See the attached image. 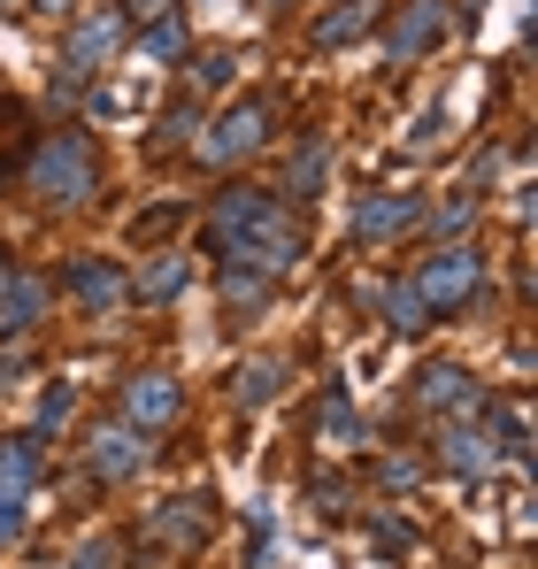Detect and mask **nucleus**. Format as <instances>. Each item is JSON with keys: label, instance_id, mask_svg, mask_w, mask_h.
Masks as SVG:
<instances>
[{"label": "nucleus", "instance_id": "f257e3e1", "mask_svg": "<svg viewBox=\"0 0 538 569\" xmlns=\"http://www.w3.org/2000/svg\"><path fill=\"white\" fill-rule=\"evenodd\" d=\"M23 178H31V192H39V200H54V208H86L92 192H100L92 139H78V131H54V139H39Z\"/></svg>", "mask_w": 538, "mask_h": 569}, {"label": "nucleus", "instance_id": "f03ea898", "mask_svg": "<svg viewBox=\"0 0 538 569\" xmlns=\"http://www.w3.org/2000/svg\"><path fill=\"white\" fill-rule=\"evenodd\" d=\"M408 292L424 300V316H447V308H469L477 292H485V254L477 247H439L431 262H416L408 270Z\"/></svg>", "mask_w": 538, "mask_h": 569}, {"label": "nucleus", "instance_id": "7ed1b4c3", "mask_svg": "<svg viewBox=\"0 0 538 569\" xmlns=\"http://www.w3.org/2000/svg\"><path fill=\"white\" fill-rule=\"evenodd\" d=\"M300 254H308V239H300V223H292L285 208H277V216H262L255 231H239V239H231V270H255L262 284H277L292 262H300Z\"/></svg>", "mask_w": 538, "mask_h": 569}, {"label": "nucleus", "instance_id": "20e7f679", "mask_svg": "<svg viewBox=\"0 0 538 569\" xmlns=\"http://www.w3.org/2000/svg\"><path fill=\"white\" fill-rule=\"evenodd\" d=\"M269 147V100H239V108H223L216 123H208V139H200V162H239V154H255Z\"/></svg>", "mask_w": 538, "mask_h": 569}, {"label": "nucleus", "instance_id": "39448f33", "mask_svg": "<svg viewBox=\"0 0 538 569\" xmlns=\"http://www.w3.org/2000/svg\"><path fill=\"white\" fill-rule=\"evenodd\" d=\"M416 408H431V416H485V385L469 378L461 362H431L424 378H416Z\"/></svg>", "mask_w": 538, "mask_h": 569}, {"label": "nucleus", "instance_id": "423d86ee", "mask_svg": "<svg viewBox=\"0 0 538 569\" xmlns=\"http://www.w3.org/2000/svg\"><path fill=\"white\" fill-rule=\"evenodd\" d=\"M447 0H408L400 16H392V31H385V47L400 54V62H424V54H439L447 47Z\"/></svg>", "mask_w": 538, "mask_h": 569}, {"label": "nucleus", "instance_id": "0eeeda50", "mask_svg": "<svg viewBox=\"0 0 538 569\" xmlns=\"http://www.w3.org/2000/svg\"><path fill=\"white\" fill-rule=\"evenodd\" d=\"M86 462L92 477H139L147 462H155V447H147V431H131V423H92V439H86Z\"/></svg>", "mask_w": 538, "mask_h": 569}, {"label": "nucleus", "instance_id": "6e6552de", "mask_svg": "<svg viewBox=\"0 0 538 569\" xmlns=\"http://www.w3.org/2000/svg\"><path fill=\"white\" fill-rule=\"evenodd\" d=\"M185 416V385L162 378V370H147V378L123 385V423L131 431H162V423H178Z\"/></svg>", "mask_w": 538, "mask_h": 569}, {"label": "nucleus", "instance_id": "1a4fd4ad", "mask_svg": "<svg viewBox=\"0 0 538 569\" xmlns=\"http://www.w3.org/2000/svg\"><path fill=\"white\" fill-rule=\"evenodd\" d=\"M47 316V278L31 270H0V339H23Z\"/></svg>", "mask_w": 538, "mask_h": 569}, {"label": "nucleus", "instance_id": "9d476101", "mask_svg": "<svg viewBox=\"0 0 538 569\" xmlns=\"http://www.w3.org/2000/svg\"><path fill=\"white\" fill-rule=\"evenodd\" d=\"M123 8H92V16H78L70 23V70H92V62H108L116 47H123Z\"/></svg>", "mask_w": 538, "mask_h": 569}, {"label": "nucleus", "instance_id": "9b49d317", "mask_svg": "<svg viewBox=\"0 0 538 569\" xmlns=\"http://www.w3.org/2000/svg\"><path fill=\"white\" fill-rule=\"evenodd\" d=\"M262 216H277V192H262V186H231V192H216V208H208V231L231 247L239 231H255Z\"/></svg>", "mask_w": 538, "mask_h": 569}, {"label": "nucleus", "instance_id": "f8f14e48", "mask_svg": "<svg viewBox=\"0 0 538 569\" xmlns=\"http://www.w3.org/2000/svg\"><path fill=\"white\" fill-rule=\"evenodd\" d=\"M62 284H70V300H86V308H116V300L131 292L123 262H108V254H78V262L62 270Z\"/></svg>", "mask_w": 538, "mask_h": 569}, {"label": "nucleus", "instance_id": "ddd939ff", "mask_svg": "<svg viewBox=\"0 0 538 569\" xmlns=\"http://www.w3.org/2000/svg\"><path fill=\"white\" fill-rule=\"evenodd\" d=\"M439 462H447L454 477H485L500 462V439L477 431V423H447V431H439Z\"/></svg>", "mask_w": 538, "mask_h": 569}, {"label": "nucleus", "instance_id": "4468645a", "mask_svg": "<svg viewBox=\"0 0 538 569\" xmlns=\"http://www.w3.org/2000/svg\"><path fill=\"white\" fill-rule=\"evenodd\" d=\"M424 216V200L416 192H369L355 208V239H392V231H408Z\"/></svg>", "mask_w": 538, "mask_h": 569}, {"label": "nucleus", "instance_id": "2eb2a0df", "mask_svg": "<svg viewBox=\"0 0 538 569\" xmlns=\"http://www.w3.org/2000/svg\"><path fill=\"white\" fill-rule=\"evenodd\" d=\"M147 531H155V539H170V547H200V539H208V500H200V492L162 500V508L147 516Z\"/></svg>", "mask_w": 538, "mask_h": 569}, {"label": "nucleus", "instance_id": "dca6fc26", "mask_svg": "<svg viewBox=\"0 0 538 569\" xmlns=\"http://www.w3.org/2000/svg\"><path fill=\"white\" fill-rule=\"evenodd\" d=\"M31 485H39V431H16V439H0V492L23 500Z\"/></svg>", "mask_w": 538, "mask_h": 569}, {"label": "nucleus", "instance_id": "f3484780", "mask_svg": "<svg viewBox=\"0 0 538 569\" xmlns=\"http://www.w3.org/2000/svg\"><path fill=\"white\" fill-rule=\"evenodd\" d=\"M277 392H285V362H277V355H255V362L231 370V400H239V408H269Z\"/></svg>", "mask_w": 538, "mask_h": 569}, {"label": "nucleus", "instance_id": "a211bd4d", "mask_svg": "<svg viewBox=\"0 0 538 569\" xmlns=\"http://www.w3.org/2000/svg\"><path fill=\"white\" fill-rule=\"evenodd\" d=\"M369 23H377V0H339V8L316 23V47H355Z\"/></svg>", "mask_w": 538, "mask_h": 569}, {"label": "nucleus", "instance_id": "6ab92c4d", "mask_svg": "<svg viewBox=\"0 0 538 569\" xmlns=\"http://www.w3.org/2000/svg\"><path fill=\"white\" fill-rule=\"evenodd\" d=\"M185 284H192V262H185V254H155V262L139 270V300H155V308H162V300H178Z\"/></svg>", "mask_w": 538, "mask_h": 569}, {"label": "nucleus", "instance_id": "aec40b11", "mask_svg": "<svg viewBox=\"0 0 538 569\" xmlns=\"http://www.w3.org/2000/svg\"><path fill=\"white\" fill-rule=\"evenodd\" d=\"M323 178H331V147H323V139H308V147L292 154V170H285V186L300 192V200H316V192H323Z\"/></svg>", "mask_w": 538, "mask_h": 569}, {"label": "nucleus", "instance_id": "412c9836", "mask_svg": "<svg viewBox=\"0 0 538 569\" xmlns=\"http://www.w3.org/2000/svg\"><path fill=\"white\" fill-rule=\"evenodd\" d=\"M316 439H323V447H355V439H361V431H355V408H347V392H331V400H323Z\"/></svg>", "mask_w": 538, "mask_h": 569}, {"label": "nucleus", "instance_id": "4be33fe9", "mask_svg": "<svg viewBox=\"0 0 538 569\" xmlns=\"http://www.w3.org/2000/svg\"><path fill=\"white\" fill-rule=\"evenodd\" d=\"M139 47H147V54H155V62H170V54H185V16H155V23H147V39H139Z\"/></svg>", "mask_w": 538, "mask_h": 569}, {"label": "nucleus", "instance_id": "5701e85b", "mask_svg": "<svg viewBox=\"0 0 538 569\" xmlns=\"http://www.w3.org/2000/svg\"><path fill=\"white\" fill-rule=\"evenodd\" d=\"M385 323H392V331H424L431 316H424V300H416L408 284H392V292H385Z\"/></svg>", "mask_w": 538, "mask_h": 569}, {"label": "nucleus", "instance_id": "b1692460", "mask_svg": "<svg viewBox=\"0 0 538 569\" xmlns=\"http://www.w3.org/2000/svg\"><path fill=\"white\" fill-rule=\"evenodd\" d=\"M223 300H231V308H262L269 284L255 278V270H231V262H223Z\"/></svg>", "mask_w": 538, "mask_h": 569}, {"label": "nucleus", "instance_id": "393cba45", "mask_svg": "<svg viewBox=\"0 0 538 569\" xmlns=\"http://www.w3.org/2000/svg\"><path fill=\"white\" fill-rule=\"evenodd\" d=\"M70 416H78V392H70V385H54V392H39V431H62Z\"/></svg>", "mask_w": 538, "mask_h": 569}, {"label": "nucleus", "instance_id": "a878e982", "mask_svg": "<svg viewBox=\"0 0 538 569\" xmlns=\"http://www.w3.org/2000/svg\"><path fill=\"white\" fill-rule=\"evenodd\" d=\"M469 216H477V200H469V192H454L447 208L431 216V231H439V239H461V231H469Z\"/></svg>", "mask_w": 538, "mask_h": 569}, {"label": "nucleus", "instance_id": "bb28decb", "mask_svg": "<svg viewBox=\"0 0 538 569\" xmlns=\"http://www.w3.org/2000/svg\"><path fill=\"white\" fill-rule=\"evenodd\" d=\"M231 70H239V62L216 47V54H200V62H192V86H200V93H216V86H231Z\"/></svg>", "mask_w": 538, "mask_h": 569}, {"label": "nucleus", "instance_id": "cd10ccee", "mask_svg": "<svg viewBox=\"0 0 538 569\" xmlns=\"http://www.w3.org/2000/svg\"><path fill=\"white\" fill-rule=\"evenodd\" d=\"M170 223H185V200H162V208H147V216L131 223V239H162Z\"/></svg>", "mask_w": 538, "mask_h": 569}, {"label": "nucleus", "instance_id": "c85d7f7f", "mask_svg": "<svg viewBox=\"0 0 538 569\" xmlns=\"http://www.w3.org/2000/svg\"><path fill=\"white\" fill-rule=\"evenodd\" d=\"M155 139H170V147H185V139H200V108H170Z\"/></svg>", "mask_w": 538, "mask_h": 569}, {"label": "nucleus", "instance_id": "c756f323", "mask_svg": "<svg viewBox=\"0 0 538 569\" xmlns=\"http://www.w3.org/2000/svg\"><path fill=\"white\" fill-rule=\"evenodd\" d=\"M62 569H116V539H86V547H78Z\"/></svg>", "mask_w": 538, "mask_h": 569}, {"label": "nucleus", "instance_id": "7c9ffc66", "mask_svg": "<svg viewBox=\"0 0 538 569\" xmlns=\"http://www.w3.org/2000/svg\"><path fill=\"white\" fill-rule=\"evenodd\" d=\"M16 539H23V500L0 492V547H16Z\"/></svg>", "mask_w": 538, "mask_h": 569}, {"label": "nucleus", "instance_id": "2f4dec72", "mask_svg": "<svg viewBox=\"0 0 538 569\" xmlns=\"http://www.w3.org/2000/svg\"><path fill=\"white\" fill-rule=\"evenodd\" d=\"M500 431H508V447H516V455L531 447V416H524V408H508V423H500Z\"/></svg>", "mask_w": 538, "mask_h": 569}, {"label": "nucleus", "instance_id": "473e14b6", "mask_svg": "<svg viewBox=\"0 0 538 569\" xmlns=\"http://www.w3.org/2000/svg\"><path fill=\"white\" fill-rule=\"evenodd\" d=\"M131 16H170V0H123V23Z\"/></svg>", "mask_w": 538, "mask_h": 569}, {"label": "nucleus", "instance_id": "72a5a7b5", "mask_svg": "<svg viewBox=\"0 0 538 569\" xmlns=\"http://www.w3.org/2000/svg\"><path fill=\"white\" fill-rule=\"evenodd\" d=\"M39 16H70V0H39Z\"/></svg>", "mask_w": 538, "mask_h": 569}]
</instances>
